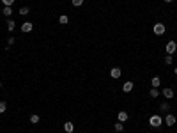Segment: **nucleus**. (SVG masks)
I'll return each instance as SVG.
<instances>
[{"instance_id":"obj_8","label":"nucleus","mask_w":177,"mask_h":133,"mask_svg":"<svg viewBox=\"0 0 177 133\" xmlns=\"http://www.w3.org/2000/svg\"><path fill=\"white\" fill-rule=\"evenodd\" d=\"M133 87H135V83H133V82H124L122 91H124V92H131V91H133Z\"/></svg>"},{"instance_id":"obj_11","label":"nucleus","mask_w":177,"mask_h":133,"mask_svg":"<svg viewBox=\"0 0 177 133\" xmlns=\"http://www.w3.org/2000/svg\"><path fill=\"white\" fill-rule=\"evenodd\" d=\"M160 83H161V78H160V76H154V78L151 80V85H152L154 89H158V87H160Z\"/></svg>"},{"instance_id":"obj_2","label":"nucleus","mask_w":177,"mask_h":133,"mask_svg":"<svg viewBox=\"0 0 177 133\" xmlns=\"http://www.w3.org/2000/svg\"><path fill=\"white\" fill-rule=\"evenodd\" d=\"M165 50H167V55H174L175 50H177V43L175 41H168L167 46H165Z\"/></svg>"},{"instance_id":"obj_27","label":"nucleus","mask_w":177,"mask_h":133,"mask_svg":"<svg viewBox=\"0 0 177 133\" xmlns=\"http://www.w3.org/2000/svg\"><path fill=\"white\" fill-rule=\"evenodd\" d=\"M0 87H2V82H0Z\"/></svg>"},{"instance_id":"obj_7","label":"nucleus","mask_w":177,"mask_h":133,"mask_svg":"<svg viewBox=\"0 0 177 133\" xmlns=\"http://www.w3.org/2000/svg\"><path fill=\"white\" fill-rule=\"evenodd\" d=\"M32 21H25L23 25H21V32H32Z\"/></svg>"},{"instance_id":"obj_24","label":"nucleus","mask_w":177,"mask_h":133,"mask_svg":"<svg viewBox=\"0 0 177 133\" xmlns=\"http://www.w3.org/2000/svg\"><path fill=\"white\" fill-rule=\"evenodd\" d=\"M11 44H14V37H9L7 39V46H11Z\"/></svg>"},{"instance_id":"obj_1","label":"nucleus","mask_w":177,"mask_h":133,"mask_svg":"<svg viewBox=\"0 0 177 133\" xmlns=\"http://www.w3.org/2000/svg\"><path fill=\"white\" fill-rule=\"evenodd\" d=\"M149 124H151L152 128H160V126L163 124V119H161L160 116H151V117H149Z\"/></svg>"},{"instance_id":"obj_13","label":"nucleus","mask_w":177,"mask_h":133,"mask_svg":"<svg viewBox=\"0 0 177 133\" xmlns=\"http://www.w3.org/2000/svg\"><path fill=\"white\" fill-rule=\"evenodd\" d=\"M68 21H69V18L66 16V14H62V16L59 18V23H62V25H68Z\"/></svg>"},{"instance_id":"obj_25","label":"nucleus","mask_w":177,"mask_h":133,"mask_svg":"<svg viewBox=\"0 0 177 133\" xmlns=\"http://www.w3.org/2000/svg\"><path fill=\"white\" fill-rule=\"evenodd\" d=\"M174 73H175V75H177V68H175V69H174Z\"/></svg>"},{"instance_id":"obj_20","label":"nucleus","mask_w":177,"mask_h":133,"mask_svg":"<svg viewBox=\"0 0 177 133\" xmlns=\"http://www.w3.org/2000/svg\"><path fill=\"white\" fill-rule=\"evenodd\" d=\"M71 4L75 7H80V6H83V0H71Z\"/></svg>"},{"instance_id":"obj_23","label":"nucleus","mask_w":177,"mask_h":133,"mask_svg":"<svg viewBox=\"0 0 177 133\" xmlns=\"http://www.w3.org/2000/svg\"><path fill=\"white\" fill-rule=\"evenodd\" d=\"M160 108L163 110V112H167V110L170 108V105H168V103H161V105H160Z\"/></svg>"},{"instance_id":"obj_26","label":"nucleus","mask_w":177,"mask_h":133,"mask_svg":"<svg viewBox=\"0 0 177 133\" xmlns=\"http://www.w3.org/2000/svg\"><path fill=\"white\" fill-rule=\"evenodd\" d=\"M165 2H174V0H165Z\"/></svg>"},{"instance_id":"obj_9","label":"nucleus","mask_w":177,"mask_h":133,"mask_svg":"<svg viewBox=\"0 0 177 133\" xmlns=\"http://www.w3.org/2000/svg\"><path fill=\"white\" fill-rule=\"evenodd\" d=\"M117 119H119L121 123H126V121L129 119V116H128V112H124V110H121V112L117 114Z\"/></svg>"},{"instance_id":"obj_4","label":"nucleus","mask_w":177,"mask_h":133,"mask_svg":"<svg viewBox=\"0 0 177 133\" xmlns=\"http://www.w3.org/2000/svg\"><path fill=\"white\" fill-rule=\"evenodd\" d=\"M161 94H163L167 99H172V98H174V89H170V87H165Z\"/></svg>"},{"instance_id":"obj_14","label":"nucleus","mask_w":177,"mask_h":133,"mask_svg":"<svg viewBox=\"0 0 177 133\" xmlns=\"http://www.w3.org/2000/svg\"><path fill=\"white\" fill-rule=\"evenodd\" d=\"M30 123H32V124H37V123H39V116H37V114H32V116H30Z\"/></svg>"},{"instance_id":"obj_12","label":"nucleus","mask_w":177,"mask_h":133,"mask_svg":"<svg viewBox=\"0 0 177 133\" xmlns=\"http://www.w3.org/2000/svg\"><path fill=\"white\" fill-rule=\"evenodd\" d=\"M149 96H151V98H158V96H160V91H158V89H154V87H152L151 91H149Z\"/></svg>"},{"instance_id":"obj_18","label":"nucleus","mask_w":177,"mask_h":133,"mask_svg":"<svg viewBox=\"0 0 177 133\" xmlns=\"http://www.w3.org/2000/svg\"><path fill=\"white\" fill-rule=\"evenodd\" d=\"M29 13H30V9H29V7H21V9H20V14H21V16H27Z\"/></svg>"},{"instance_id":"obj_17","label":"nucleus","mask_w":177,"mask_h":133,"mask_svg":"<svg viewBox=\"0 0 177 133\" xmlns=\"http://www.w3.org/2000/svg\"><path fill=\"white\" fill-rule=\"evenodd\" d=\"M11 14H13V7H4V16H7V18H9Z\"/></svg>"},{"instance_id":"obj_21","label":"nucleus","mask_w":177,"mask_h":133,"mask_svg":"<svg viewBox=\"0 0 177 133\" xmlns=\"http://www.w3.org/2000/svg\"><path fill=\"white\" fill-rule=\"evenodd\" d=\"M172 62H174V57H172V55H167V57H165V64H167V66H170Z\"/></svg>"},{"instance_id":"obj_10","label":"nucleus","mask_w":177,"mask_h":133,"mask_svg":"<svg viewBox=\"0 0 177 133\" xmlns=\"http://www.w3.org/2000/svg\"><path fill=\"white\" fill-rule=\"evenodd\" d=\"M121 75H122L121 68H112V71H110V76H112V78H119Z\"/></svg>"},{"instance_id":"obj_16","label":"nucleus","mask_w":177,"mask_h":133,"mask_svg":"<svg viewBox=\"0 0 177 133\" xmlns=\"http://www.w3.org/2000/svg\"><path fill=\"white\" fill-rule=\"evenodd\" d=\"M14 27H16L14 20H7V29H9V30H14Z\"/></svg>"},{"instance_id":"obj_22","label":"nucleus","mask_w":177,"mask_h":133,"mask_svg":"<svg viewBox=\"0 0 177 133\" xmlns=\"http://www.w3.org/2000/svg\"><path fill=\"white\" fill-rule=\"evenodd\" d=\"M2 2H4V7H11L14 4V0H2Z\"/></svg>"},{"instance_id":"obj_6","label":"nucleus","mask_w":177,"mask_h":133,"mask_svg":"<svg viewBox=\"0 0 177 133\" xmlns=\"http://www.w3.org/2000/svg\"><path fill=\"white\" fill-rule=\"evenodd\" d=\"M64 131H66V133H73V131H75V124H73L71 121L64 123Z\"/></svg>"},{"instance_id":"obj_19","label":"nucleus","mask_w":177,"mask_h":133,"mask_svg":"<svg viewBox=\"0 0 177 133\" xmlns=\"http://www.w3.org/2000/svg\"><path fill=\"white\" fill-rule=\"evenodd\" d=\"M7 110V105H6V101H0V114H4Z\"/></svg>"},{"instance_id":"obj_3","label":"nucleus","mask_w":177,"mask_h":133,"mask_svg":"<svg viewBox=\"0 0 177 133\" xmlns=\"http://www.w3.org/2000/svg\"><path fill=\"white\" fill-rule=\"evenodd\" d=\"M165 30H167V27H165L163 23H156V25L152 27V32L156 34V36H163V34H165Z\"/></svg>"},{"instance_id":"obj_5","label":"nucleus","mask_w":177,"mask_h":133,"mask_svg":"<svg viewBox=\"0 0 177 133\" xmlns=\"http://www.w3.org/2000/svg\"><path fill=\"white\" fill-rule=\"evenodd\" d=\"M165 123H167V126H174V124L177 123V119H175L174 114H168V116L165 117Z\"/></svg>"},{"instance_id":"obj_15","label":"nucleus","mask_w":177,"mask_h":133,"mask_svg":"<svg viewBox=\"0 0 177 133\" xmlns=\"http://www.w3.org/2000/svg\"><path fill=\"white\" fill-rule=\"evenodd\" d=\"M114 128H115V131H117V133H121V131H122V130H124V124H122V123H121V121H119V123H117V124H115V126H114Z\"/></svg>"}]
</instances>
